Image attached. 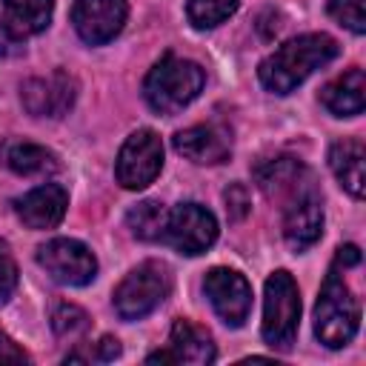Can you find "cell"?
<instances>
[{
  "mask_svg": "<svg viewBox=\"0 0 366 366\" xmlns=\"http://www.w3.org/2000/svg\"><path fill=\"white\" fill-rule=\"evenodd\" d=\"M335 263H337V266H357V263H360V249L352 246V243H349V246H340L337 254H335Z\"/></svg>",
  "mask_w": 366,
  "mask_h": 366,
  "instance_id": "cell-30",
  "label": "cell"
},
{
  "mask_svg": "<svg viewBox=\"0 0 366 366\" xmlns=\"http://www.w3.org/2000/svg\"><path fill=\"white\" fill-rule=\"evenodd\" d=\"M320 103L337 117H355L366 106V74L363 69H349L337 80L320 89Z\"/></svg>",
  "mask_w": 366,
  "mask_h": 366,
  "instance_id": "cell-16",
  "label": "cell"
},
{
  "mask_svg": "<svg viewBox=\"0 0 366 366\" xmlns=\"http://www.w3.org/2000/svg\"><path fill=\"white\" fill-rule=\"evenodd\" d=\"M340 51V46L317 31V34H300L295 40H286L283 46H277L257 69V77L263 83V89H269L272 94H289L295 92L312 71H317L320 66H326L329 60H335Z\"/></svg>",
  "mask_w": 366,
  "mask_h": 366,
  "instance_id": "cell-1",
  "label": "cell"
},
{
  "mask_svg": "<svg viewBox=\"0 0 366 366\" xmlns=\"http://www.w3.org/2000/svg\"><path fill=\"white\" fill-rule=\"evenodd\" d=\"M174 149L192 163L214 166V163L229 160L232 140L220 126H189L174 134Z\"/></svg>",
  "mask_w": 366,
  "mask_h": 366,
  "instance_id": "cell-15",
  "label": "cell"
},
{
  "mask_svg": "<svg viewBox=\"0 0 366 366\" xmlns=\"http://www.w3.org/2000/svg\"><path fill=\"white\" fill-rule=\"evenodd\" d=\"M0 363H26V352L17 349V343L3 332H0Z\"/></svg>",
  "mask_w": 366,
  "mask_h": 366,
  "instance_id": "cell-29",
  "label": "cell"
},
{
  "mask_svg": "<svg viewBox=\"0 0 366 366\" xmlns=\"http://www.w3.org/2000/svg\"><path fill=\"white\" fill-rule=\"evenodd\" d=\"M329 14L355 34L366 31V0H332Z\"/></svg>",
  "mask_w": 366,
  "mask_h": 366,
  "instance_id": "cell-24",
  "label": "cell"
},
{
  "mask_svg": "<svg viewBox=\"0 0 366 366\" xmlns=\"http://www.w3.org/2000/svg\"><path fill=\"white\" fill-rule=\"evenodd\" d=\"M126 14V0H77L71 9V23L86 43L100 46L120 34Z\"/></svg>",
  "mask_w": 366,
  "mask_h": 366,
  "instance_id": "cell-11",
  "label": "cell"
},
{
  "mask_svg": "<svg viewBox=\"0 0 366 366\" xmlns=\"http://www.w3.org/2000/svg\"><path fill=\"white\" fill-rule=\"evenodd\" d=\"M217 357L214 343L209 337V332H203L200 326H194L186 317H177L172 323V335H169V349L149 355V363H212Z\"/></svg>",
  "mask_w": 366,
  "mask_h": 366,
  "instance_id": "cell-12",
  "label": "cell"
},
{
  "mask_svg": "<svg viewBox=\"0 0 366 366\" xmlns=\"http://www.w3.org/2000/svg\"><path fill=\"white\" fill-rule=\"evenodd\" d=\"M300 323V292L286 269H277L266 280L263 297V340L272 349H289Z\"/></svg>",
  "mask_w": 366,
  "mask_h": 366,
  "instance_id": "cell-4",
  "label": "cell"
},
{
  "mask_svg": "<svg viewBox=\"0 0 366 366\" xmlns=\"http://www.w3.org/2000/svg\"><path fill=\"white\" fill-rule=\"evenodd\" d=\"M203 292L226 326L237 329L246 323L252 312V286L240 272L223 266L212 269L203 280Z\"/></svg>",
  "mask_w": 366,
  "mask_h": 366,
  "instance_id": "cell-9",
  "label": "cell"
},
{
  "mask_svg": "<svg viewBox=\"0 0 366 366\" xmlns=\"http://www.w3.org/2000/svg\"><path fill=\"white\" fill-rule=\"evenodd\" d=\"M120 355V343H117V337H112V335H106V337H100L97 343H94V360H114Z\"/></svg>",
  "mask_w": 366,
  "mask_h": 366,
  "instance_id": "cell-28",
  "label": "cell"
},
{
  "mask_svg": "<svg viewBox=\"0 0 366 366\" xmlns=\"http://www.w3.org/2000/svg\"><path fill=\"white\" fill-rule=\"evenodd\" d=\"M320 232H323V206H320V197L315 194V189H306V192L295 194L286 206L283 237L295 252H303L312 243H317Z\"/></svg>",
  "mask_w": 366,
  "mask_h": 366,
  "instance_id": "cell-13",
  "label": "cell"
},
{
  "mask_svg": "<svg viewBox=\"0 0 366 366\" xmlns=\"http://www.w3.org/2000/svg\"><path fill=\"white\" fill-rule=\"evenodd\" d=\"M23 51H26L23 37L14 34L6 23H0V57H20Z\"/></svg>",
  "mask_w": 366,
  "mask_h": 366,
  "instance_id": "cell-27",
  "label": "cell"
},
{
  "mask_svg": "<svg viewBox=\"0 0 366 366\" xmlns=\"http://www.w3.org/2000/svg\"><path fill=\"white\" fill-rule=\"evenodd\" d=\"M163 169V140L157 137V132L152 129H137L134 134L126 137V143L120 146L117 163H114V174L117 183L123 189H146L149 183H154V177Z\"/></svg>",
  "mask_w": 366,
  "mask_h": 366,
  "instance_id": "cell-6",
  "label": "cell"
},
{
  "mask_svg": "<svg viewBox=\"0 0 366 366\" xmlns=\"http://www.w3.org/2000/svg\"><path fill=\"white\" fill-rule=\"evenodd\" d=\"M37 263L63 286H86L97 274V257L71 237H54L37 249Z\"/></svg>",
  "mask_w": 366,
  "mask_h": 366,
  "instance_id": "cell-8",
  "label": "cell"
},
{
  "mask_svg": "<svg viewBox=\"0 0 366 366\" xmlns=\"http://www.w3.org/2000/svg\"><path fill=\"white\" fill-rule=\"evenodd\" d=\"M51 329L60 337H77L89 329V315L83 309L71 306V303H63L51 312Z\"/></svg>",
  "mask_w": 366,
  "mask_h": 366,
  "instance_id": "cell-23",
  "label": "cell"
},
{
  "mask_svg": "<svg viewBox=\"0 0 366 366\" xmlns=\"http://www.w3.org/2000/svg\"><path fill=\"white\" fill-rule=\"evenodd\" d=\"M0 157L3 163L14 172V174H46L57 169V157L29 140H9L0 146Z\"/></svg>",
  "mask_w": 366,
  "mask_h": 366,
  "instance_id": "cell-20",
  "label": "cell"
},
{
  "mask_svg": "<svg viewBox=\"0 0 366 366\" xmlns=\"http://www.w3.org/2000/svg\"><path fill=\"white\" fill-rule=\"evenodd\" d=\"M166 214L169 212L163 209V203L143 200V203H137V206L129 209L126 223H129V229H132L134 237H140V240H160L163 226H166Z\"/></svg>",
  "mask_w": 366,
  "mask_h": 366,
  "instance_id": "cell-21",
  "label": "cell"
},
{
  "mask_svg": "<svg viewBox=\"0 0 366 366\" xmlns=\"http://www.w3.org/2000/svg\"><path fill=\"white\" fill-rule=\"evenodd\" d=\"M363 163H366V149L360 140H337L332 149H329V166L337 177V183L355 197L360 200L363 192H366V172H363Z\"/></svg>",
  "mask_w": 366,
  "mask_h": 366,
  "instance_id": "cell-18",
  "label": "cell"
},
{
  "mask_svg": "<svg viewBox=\"0 0 366 366\" xmlns=\"http://www.w3.org/2000/svg\"><path fill=\"white\" fill-rule=\"evenodd\" d=\"M17 286V266H14V257L6 246V240H0V306L11 297Z\"/></svg>",
  "mask_w": 366,
  "mask_h": 366,
  "instance_id": "cell-25",
  "label": "cell"
},
{
  "mask_svg": "<svg viewBox=\"0 0 366 366\" xmlns=\"http://www.w3.org/2000/svg\"><path fill=\"white\" fill-rule=\"evenodd\" d=\"M172 292V272L160 260H146L132 269L114 289V309L123 320H140L154 312Z\"/></svg>",
  "mask_w": 366,
  "mask_h": 366,
  "instance_id": "cell-5",
  "label": "cell"
},
{
  "mask_svg": "<svg viewBox=\"0 0 366 366\" xmlns=\"http://www.w3.org/2000/svg\"><path fill=\"white\" fill-rule=\"evenodd\" d=\"M77 97V83L66 71H54L49 77H31L20 89V100L34 117H63Z\"/></svg>",
  "mask_w": 366,
  "mask_h": 366,
  "instance_id": "cell-10",
  "label": "cell"
},
{
  "mask_svg": "<svg viewBox=\"0 0 366 366\" xmlns=\"http://www.w3.org/2000/svg\"><path fill=\"white\" fill-rule=\"evenodd\" d=\"M203 80H206V74H203V69L194 60L166 54L146 74L143 97H146L152 112L174 114V112H180L183 106H189L200 94Z\"/></svg>",
  "mask_w": 366,
  "mask_h": 366,
  "instance_id": "cell-2",
  "label": "cell"
},
{
  "mask_svg": "<svg viewBox=\"0 0 366 366\" xmlns=\"http://www.w3.org/2000/svg\"><path fill=\"white\" fill-rule=\"evenodd\" d=\"M240 0H189L186 14L194 29H214L237 11Z\"/></svg>",
  "mask_w": 366,
  "mask_h": 366,
  "instance_id": "cell-22",
  "label": "cell"
},
{
  "mask_svg": "<svg viewBox=\"0 0 366 366\" xmlns=\"http://www.w3.org/2000/svg\"><path fill=\"white\" fill-rule=\"evenodd\" d=\"M54 0H3V23L20 34H40L51 23Z\"/></svg>",
  "mask_w": 366,
  "mask_h": 366,
  "instance_id": "cell-19",
  "label": "cell"
},
{
  "mask_svg": "<svg viewBox=\"0 0 366 366\" xmlns=\"http://www.w3.org/2000/svg\"><path fill=\"white\" fill-rule=\"evenodd\" d=\"M303 177H306V169L295 157H274V160L254 169V180L269 197H289L292 200L295 194L309 189L303 183Z\"/></svg>",
  "mask_w": 366,
  "mask_h": 366,
  "instance_id": "cell-17",
  "label": "cell"
},
{
  "mask_svg": "<svg viewBox=\"0 0 366 366\" xmlns=\"http://www.w3.org/2000/svg\"><path fill=\"white\" fill-rule=\"evenodd\" d=\"M223 197H226V212H229V217H232L234 223L243 220V217L252 212V197H249V189H246L243 183H232Z\"/></svg>",
  "mask_w": 366,
  "mask_h": 366,
  "instance_id": "cell-26",
  "label": "cell"
},
{
  "mask_svg": "<svg viewBox=\"0 0 366 366\" xmlns=\"http://www.w3.org/2000/svg\"><path fill=\"white\" fill-rule=\"evenodd\" d=\"M160 240L180 254H203L217 240V220L200 203H180L166 214Z\"/></svg>",
  "mask_w": 366,
  "mask_h": 366,
  "instance_id": "cell-7",
  "label": "cell"
},
{
  "mask_svg": "<svg viewBox=\"0 0 366 366\" xmlns=\"http://www.w3.org/2000/svg\"><path fill=\"white\" fill-rule=\"evenodd\" d=\"M357 323H360V306L343 280V266L335 263L315 303V335L323 346L340 349L355 337Z\"/></svg>",
  "mask_w": 366,
  "mask_h": 366,
  "instance_id": "cell-3",
  "label": "cell"
},
{
  "mask_svg": "<svg viewBox=\"0 0 366 366\" xmlns=\"http://www.w3.org/2000/svg\"><path fill=\"white\" fill-rule=\"evenodd\" d=\"M66 206L69 194L60 183H43L14 200V212L29 229H54L63 220Z\"/></svg>",
  "mask_w": 366,
  "mask_h": 366,
  "instance_id": "cell-14",
  "label": "cell"
}]
</instances>
